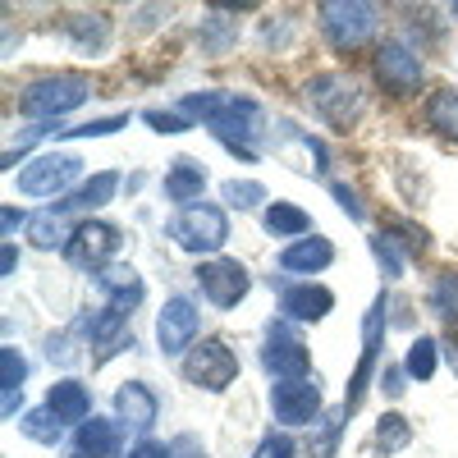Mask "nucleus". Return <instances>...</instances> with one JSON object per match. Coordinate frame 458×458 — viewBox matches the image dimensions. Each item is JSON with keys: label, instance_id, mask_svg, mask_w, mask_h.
<instances>
[{"label": "nucleus", "instance_id": "13", "mask_svg": "<svg viewBox=\"0 0 458 458\" xmlns=\"http://www.w3.org/2000/svg\"><path fill=\"white\" fill-rule=\"evenodd\" d=\"M198 326H202V317H198L193 302H188V298H170L165 308H161V317H157V339H161V349H165V353L193 349Z\"/></svg>", "mask_w": 458, "mask_h": 458}, {"label": "nucleus", "instance_id": "32", "mask_svg": "<svg viewBox=\"0 0 458 458\" xmlns=\"http://www.w3.org/2000/svg\"><path fill=\"white\" fill-rule=\"evenodd\" d=\"M339 417H344V408H339V412H330L326 422H321V436H317V440H308V458H330V454H335V440H339Z\"/></svg>", "mask_w": 458, "mask_h": 458}, {"label": "nucleus", "instance_id": "1", "mask_svg": "<svg viewBox=\"0 0 458 458\" xmlns=\"http://www.w3.org/2000/svg\"><path fill=\"white\" fill-rule=\"evenodd\" d=\"M88 92H92V83L83 73H47V79L23 88L19 114H28V120H60V114L79 110L88 101Z\"/></svg>", "mask_w": 458, "mask_h": 458}, {"label": "nucleus", "instance_id": "15", "mask_svg": "<svg viewBox=\"0 0 458 458\" xmlns=\"http://www.w3.org/2000/svg\"><path fill=\"white\" fill-rule=\"evenodd\" d=\"M114 412H120L114 422H124V427H133V431H151L161 403H157V394H151L142 380H124L120 394H114Z\"/></svg>", "mask_w": 458, "mask_h": 458}, {"label": "nucleus", "instance_id": "26", "mask_svg": "<svg viewBox=\"0 0 458 458\" xmlns=\"http://www.w3.org/2000/svg\"><path fill=\"white\" fill-rule=\"evenodd\" d=\"M64 211L60 207H51V211H37L32 220H28V234H32V243L37 248H55V243H69L64 239V220H60Z\"/></svg>", "mask_w": 458, "mask_h": 458}, {"label": "nucleus", "instance_id": "29", "mask_svg": "<svg viewBox=\"0 0 458 458\" xmlns=\"http://www.w3.org/2000/svg\"><path fill=\"white\" fill-rule=\"evenodd\" d=\"M376 440H380V449H386V454L403 449V445L412 440L408 417H399V412H386V417H380V427H376Z\"/></svg>", "mask_w": 458, "mask_h": 458}, {"label": "nucleus", "instance_id": "25", "mask_svg": "<svg viewBox=\"0 0 458 458\" xmlns=\"http://www.w3.org/2000/svg\"><path fill=\"white\" fill-rule=\"evenodd\" d=\"M436 362H440V349H436V339H412L408 344V358H403V371L412 376V380H431L436 376Z\"/></svg>", "mask_w": 458, "mask_h": 458}, {"label": "nucleus", "instance_id": "4", "mask_svg": "<svg viewBox=\"0 0 458 458\" xmlns=\"http://www.w3.org/2000/svg\"><path fill=\"white\" fill-rule=\"evenodd\" d=\"M317 14H321V32L330 37V47H335V51H358V47L371 42V32H376V10H371V5L326 0Z\"/></svg>", "mask_w": 458, "mask_h": 458}, {"label": "nucleus", "instance_id": "41", "mask_svg": "<svg viewBox=\"0 0 458 458\" xmlns=\"http://www.w3.org/2000/svg\"><path fill=\"white\" fill-rule=\"evenodd\" d=\"M19 220H23V216H19L14 207H5V234H14V225H19Z\"/></svg>", "mask_w": 458, "mask_h": 458}, {"label": "nucleus", "instance_id": "30", "mask_svg": "<svg viewBox=\"0 0 458 458\" xmlns=\"http://www.w3.org/2000/svg\"><path fill=\"white\" fill-rule=\"evenodd\" d=\"M225 202L239 207V211H248V207L266 202V188H261L257 179H229V183H225Z\"/></svg>", "mask_w": 458, "mask_h": 458}, {"label": "nucleus", "instance_id": "10", "mask_svg": "<svg viewBox=\"0 0 458 458\" xmlns=\"http://www.w3.org/2000/svg\"><path fill=\"white\" fill-rule=\"evenodd\" d=\"M376 79L394 97H412L417 88H422V79H427V64L417 60L403 42H386L376 51Z\"/></svg>", "mask_w": 458, "mask_h": 458}, {"label": "nucleus", "instance_id": "28", "mask_svg": "<svg viewBox=\"0 0 458 458\" xmlns=\"http://www.w3.org/2000/svg\"><path fill=\"white\" fill-rule=\"evenodd\" d=\"M431 308L445 321H458V271H440L431 284Z\"/></svg>", "mask_w": 458, "mask_h": 458}, {"label": "nucleus", "instance_id": "3", "mask_svg": "<svg viewBox=\"0 0 458 458\" xmlns=\"http://www.w3.org/2000/svg\"><path fill=\"white\" fill-rule=\"evenodd\" d=\"M308 106L330 129H353L358 114H362V92H358L353 79H344V73H321V79L308 83Z\"/></svg>", "mask_w": 458, "mask_h": 458}, {"label": "nucleus", "instance_id": "27", "mask_svg": "<svg viewBox=\"0 0 458 458\" xmlns=\"http://www.w3.org/2000/svg\"><path fill=\"white\" fill-rule=\"evenodd\" d=\"M60 427H64V422H60L51 408H32L23 422H19V431H23L28 440H37V445H55V440H60Z\"/></svg>", "mask_w": 458, "mask_h": 458}, {"label": "nucleus", "instance_id": "42", "mask_svg": "<svg viewBox=\"0 0 458 458\" xmlns=\"http://www.w3.org/2000/svg\"><path fill=\"white\" fill-rule=\"evenodd\" d=\"M454 19H458V5H454Z\"/></svg>", "mask_w": 458, "mask_h": 458}, {"label": "nucleus", "instance_id": "22", "mask_svg": "<svg viewBox=\"0 0 458 458\" xmlns=\"http://www.w3.org/2000/svg\"><path fill=\"white\" fill-rule=\"evenodd\" d=\"M261 225H266V234H276V239H302L312 229V216L298 211L293 202H271L266 216H261Z\"/></svg>", "mask_w": 458, "mask_h": 458}, {"label": "nucleus", "instance_id": "19", "mask_svg": "<svg viewBox=\"0 0 458 458\" xmlns=\"http://www.w3.org/2000/svg\"><path fill=\"white\" fill-rule=\"evenodd\" d=\"M335 261V248L326 239H298L280 252V266L284 271H298V276H312V271H326Z\"/></svg>", "mask_w": 458, "mask_h": 458}, {"label": "nucleus", "instance_id": "7", "mask_svg": "<svg viewBox=\"0 0 458 458\" xmlns=\"http://www.w3.org/2000/svg\"><path fill=\"white\" fill-rule=\"evenodd\" d=\"M83 174V161L69 157V151H47V157H37L19 170V193L28 198H55L64 188Z\"/></svg>", "mask_w": 458, "mask_h": 458}, {"label": "nucleus", "instance_id": "40", "mask_svg": "<svg viewBox=\"0 0 458 458\" xmlns=\"http://www.w3.org/2000/svg\"><path fill=\"white\" fill-rule=\"evenodd\" d=\"M14 261H19V252H14V243H5V257H0V276H14Z\"/></svg>", "mask_w": 458, "mask_h": 458}, {"label": "nucleus", "instance_id": "38", "mask_svg": "<svg viewBox=\"0 0 458 458\" xmlns=\"http://www.w3.org/2000/svg\"><path fill=\"white\" fill-rule=\"evenodd\" d=\"M129 458H174V449L170 445H157V440H142V445L129 449Z\"/></svg>", "mask_w": 458, "mask_h": 458}, {"label": "nucleus", "instance_id": "31", "mask_svg": "<svg viewBox=\"0 0 458 458\" xmlns=\"http://www.w3.org/2000/svg\"><path fill=\"white\" fill-rule=\"evenodd\" d=\"M124 124H129V114H110V120H92V124H79V129H55V138H106Z\"/></svg>", "mask_w": 458, "mask_h": 458}, {"label": "nucleus", "instance_id": "37", "mask_svg": "<svg viewBox=\"0 0 458 458\" xmlns=\"http://www.w3.org/2000/svg\"><path fill=\"white\" fill-rule=\"evenodd\" d=\"M330 193L339 198V207H344V211H349L353 220H362V202H358V193H353V188H349V183H335V188H330Z\"/></svg>", "mask_w": 458, "mask_h": 458}, {"label": "nucleus", "instance_id": "6", "mask_svg": "<svg viewBox=\"0 0 458 458\" xmlns=\"http://www.w3.org/2000/svg\"><path fill=\"white\" fill-rule=\"evenodd\" d=\"M120 229L114 225H106V220H83L79 229L69 234V243H64V257H69V266H79V271H106L110 266V257L120 252Z\"/></svg>", "mask_w": 458, "mask_h": 458}, {"label": "nucleus", "instance_id": "34", "mask_svg": "<svg viewBox=\"0 0 458 458\" xmlns=\"http://www.w3.org/2000/svg\"><path fill=\"white\" fill-rule=\"evenodd\" d=\"M371 252H376V261H380V271H386V276H399V248H394V239H386V234H376L371 239Z\"/></svg>", "mask_w": 458, "mask_h": 458}, {"label": "nucleus", "instance_id": "35", "mask_svg": "<svg viewBox=\"0 0 458 458\" xmlns=\"http://www.w3.org/2000/svg\"><path fill=\"white\" fill-rule=\"evenodd\" d=\"M252 458H298V449H293L289 436H276V431H271V436L252 449Z\"/></svg>", "mask_w": 458, "mask_h": 458}, {"label": "nucleus", "instance_id": "18", "mask_svg": "<svg viewBox=\"0 0 458 458\" xmlns=\"http://www.w3.org/2000/svg\"><path fill=\"white\" fill-rule=\"evenodd\" d=\"M47 408L60 417V422H88L92 417V394H88V386H79V380H55L51 386V394H47Z\"/></svg>", "mask_w": 458, "mask_h": 458}, {"label": "nucleus", "instance_id": "14", "mask_svg": "<svg viewBox=\"0 0 458 458\" xmlns=\"http://www.w3.org/2000/svg\"><path fill=\"white\" fill-rule=\"evenodd\" d=\"M97 284L106 293V312H114L120 321H129L133 308L142 302V276L133 271V266H124V261H110L106 271L97 276Z\"/></svg>", "mask_w": 458, "mask_h": 458}, {"label": "nucleus", "instance_id": "17", "mask_svg": "<svg viewBox=\"0 0 458 458\" xmlns=\"http://www.w3.org/2000/svg\"><path fill=\"white\" fill-rule=\"evenodd\" d=\"M73 458H114L120 454V422H106V417H92V422L79 427L69 445Z\"/></svg>", "mask_w": 458, "mask_h": 458}, {"label": "nucleus", "instance_id": "24", "mask_svg": "<svg viewBox=\"0 0 458 458\" xmlns=\"http://www.w3.org/2000/svg\"><path fill=\"white\" fill-rule=\"evenodd\" d=\"M427 124H431L440 138H454V142H458V88L431 92V101H427Z\"/></svg>", "mask_w": 458, "mask_h": 458}, {"label": "nucleus", "instance_id": "23", "mask_svg": "<svg viewBox=\"0 0 458 458\" xmlns=\"http://www.w3.org/2000/svg\"><path fill=\"white\" fill-rule=\"evenodd\" d=\"M114 188H120V174L101 170V174H92L69 202H60V211H97V207H106V202L114 198Z\"/></svg>", "mask_w": 458, "mask_h": 458}, {"label": "nucleus", "instance_id": "2", "mask_svg": "<svg viewBox=\"0 0 458 458\" xmlns=\"http://www.w3.org/2000/svg\"><path fill=\"white\" fill-rule=\"evenodd\" d=\"M234 376H239V358H234V349H229L225 339H202L183 358V380L198 386V390L220 394V390L234 386Z\"/></svg>", "mask_w": 458, "mask_h": 458}, {"label": "nucleus", "instance_id": "9", "mask_svg": "<svg viewBox=\"0 0 458 458\" xmlns=\"http://www.w3.org/2000/svg\"><path fill=\"white\" fill-rule=\"evenodd\" d=\"M261 367L271 371L276 380H302L312 367L308 349H302V339L289 330V321H271L266 330V349H261Z\"/></svg>", "mask_w": 458, "mask_h": 458}, {"label": "nucleus", "instance_id": "5", "mask_svg": "<svg viewBox=\"0 0 458 458\" xmlns=\"http://www.w3.org/2000/svg\"><path fill=\"white\" fill-rule=\"evenodd\" d=\"M170 239L183 252H220L229 239V220L220 207H183L170 225Z\"/></svg>", "mask_w": 458, "mask_h": 458}, {"label": "nucleus", "instance_id": "12", "mask_svg": "<svg viewBox=\"0 0 458 458\" xmlns=\"http://www.w3.org/2000/svg\"><path fill=\"white\" fill-rule=\"evenodd\" d=\"M198 284H202V293L216 302V308H239V302L248 298V289H252L248 271H243L234 257H216V261H207L202 271H198Z\"/></svg>", "mask_w": 458, "mask_h": 458}, {"label": "nucleus", "instance_id": "33", "mask_svg": "<svg viewBox=\"0 0 458 458\" xmlns=\"http://www.w3.org/2000/svg\"><path fill=\"white\" fill-rule=\"evenodd\" d=\"M69 32L79 37L83 47H101V42H106V19H101V14H83V19H69Z\"/></svg>", "mask_w": 458, "mask_h": 458}, {"label": "nucleus", "instance_id": "16", "mask_svg": "<svg viewBox=\"0 0 458 458\" xmlns=\"http://www.w3.org/2000/svg\"><path fill=\"white\" fill-rule=\"evenodd\" d=\"M330 308H335V293H330L326 284H293V289H284V298H280L284 321H321Z\"/></svg>", "mask_w": 458, "mask_h": 458}, {"label": "nucleus", "instance_id": "20", "mask_svg": "<svg viewBox=\"0 0 458 458\" xmlns=\"http://www.w3.org/2000/svg\"><path fill=\"white\" fill-rule=\"evenodd\" d=\"M23 376H28L23 353L14 344H5V349H0V408H5V417H14V408L23 399Z\"/></svg>", "mask_w": 458, "mask_h": 458}, {"label": "nucleus", "instance_id": "36", "mask_svg": "<svg viewBox=\"0 0 458 458\" xmlns=\"http://www.w3.org/2000/svg\"><path fill=\"white\" fill-rule=\"evenodd\" d=\"M147 124L157 133H183L188 129V114H165V110H147Z\"/></svg>", "mask_w": 458, "mask_h": 458}, {"label": "nucleus", "instance_id": "21", "mask_svg": "<svg viewBox=\"0 0 458 458\" xmlns=\"http://www.w3.org/2000/svg\"><path fill=\"white\" fill-rule=\"evenodd\" d=\"M202 188H207V170H202L198 161L179 157V161L170 165V174H165V198H170V202H198Z\"/></svg>", "mask_w": 458, "mask_h": 458}, {"label": "nucleus", "instance_id": "8", "mask_svg": "<svg viewBox=\"0 0 458 458\" xmlns=\"http://www.w3.org/2000/svg\"><path fill=\"white\" fill-rule=\"evenodd\" d=\"M271 408H276V422H284V427H317V417H321V386H317V376L276 380V386H271Z\"/></svg>", "mask_w": 458, "mask_h": 458}, {"label": "nucleus", "instance_id": "39", "mask_svg": "<svg viewBox=\"0 0 458 458\" xmlns=\"http://www.w3.org/2000/svg\"><path fill=\"white\" fill-rule=\"evenodd\" d=\"M170 449H174V458H211V454H207V449H202V445H198L193 436H179V440H174Z\"/></svg>", "mask_w": 458, "mask_h": 458}, {"label": "nucleus", "instance_id": "11", "mask_svg": "<svg viewBox=\"0 0 458 458\" xmlns=\"http://www.w3.org/2000/svg\"><path fill=\"white\" fill-rule=\"evenodd\" d=\"M380 335H386V293L371 302V312L362 321V358H358V371L349 376V394H344V417L362 408V394H367V380H371V367H376V353H380Z\"/></svg>", "mask_w": 458, "mask_h": 458}]
</instances>
